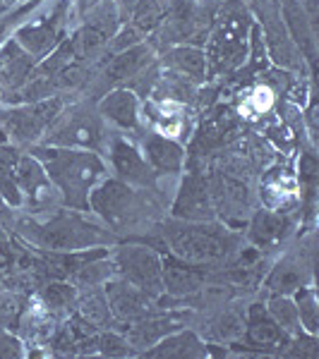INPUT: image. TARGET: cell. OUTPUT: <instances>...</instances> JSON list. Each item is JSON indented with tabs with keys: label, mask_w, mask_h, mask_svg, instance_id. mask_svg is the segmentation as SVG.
<instances>
[{
	"label": "cell",
	"mask_w": 319,
	"mask_h": 359,
	"mask_svg": "<svg viewBox=\"0 0 319 359\" xmlns=\"http://www.w3.org/2000/svg\"><path fill=\"white\" fill-rule=\"evenodd\" d=\"M147 189H135L118 177H103L89 192L86 211L103 221L108 230L123 233L149 218Z\"/></svg>",
	"instance_id": "cell-5"
},
{
	"label": "cell",
	"mask_w": 319,
	"mask_h": 359,
	"mask_svg": "<svg viewBox=\"0 0 319 359\" xmlns=\"http://www.w3.org/2000/svg\"><path fill=\"white\" fill-rule=\"evenodd\" d=\"M161 65L166 67V72L176 74V77H181L190 84L204 82L209 74L204 48H202V46H193V43L171 46V48L161 55Z\"/></svg>",
	"instance_id": "cell-21"
},
{
	"label": "cell",
	"mask_w": 319,
	"mask_h": 359,
	"mask_svg": "<svg viewBox=\"0 0 319 359\" xmlns=\"http://www.w3.org/2000/svg\"><path fill=\"white\" fill-rule=\"evenodd\" d=\"M15 269H17V264H15L13 252H10L8 247L0 245V280H5V278L13 276Z\"/></svg>",
	"instance_id": "cell-38"
},
{
	"label": "cell",
	"mask_w": 319,
	"mask_h": 359,
	"mask_svg": "<svg viewBox=\"0 0 319 359\" xmlns=\"http://www.w3.org/2000/svg\"><path fill=\"white\" fill-rule=\"evenodd\" d=\"M115 276V266L111 254L106 257H96L89 259L86 264L79 266L72 276H70V283H72L77 290H89V287H101L106 280H111Z\"/></svg>",
	"instance_id": "cell-27"
},
{
	"label": "cell",
	"mask_w": 319,
	"mask_h": 359,
	"mask_svg": "<svg viewBox=\"0 0 319 359\" xmlns=\"http://www.w3.org/2000/svg\"><path fill=\"white\" fill-rule=\"evenodd\" d=\"M63 108H65L63 96H48L32 103H15L13 108H5V111H0V142L34 147V144L41 142L48 125L60 115Z\"/></svg>",
	"instance_id": "cell-7"
},
{
	"label": "cell",
	"mask_w": 319,
	"mask_h": 359,
	"mask_svg": "<svg viewBox=\"0 0 319 359\" xmlns=\"http://www.w3.org/2000/svg\"><path fill=\"white\" fill-rule=\"evenodd\" d=\"M161 3H164V5H168V3H173V0H161Z\"/></svg>",
	"instance_id": "cell-45"
},
{
	"label": "cell",
	"mask_w": 319,
	"mask_h": 359,
	"mask_svg": "<svg viewBox=\"0 0 319 359\" xmlns=\"http://www.w3.org/2000/svg\"><path fill=\"white\" fill-rule=\"evenodd\" d=\"M72 306H74V314L89 323V326L98 328V331H106V328L115 326L111 309H108V299H106V292H103V285L89 287V290H79Z\"/></svg>",
	"instance_id": "cell-25"
},
{
	"label": "cell",
	"mask_w": 319,
	"mask_h": 359,
	"mask_svg": "<svg viewBox=\"0 0 319 359\" xmlns=\"http://www.w3.org/2000/svg\"><path fill=\"white\" fill-rule=\"evenodd\" d=\"M161 283H164V294L176 299L195 297L204 290L207 276L200 266L185 264L181 259L166 254L161 262Z\"/></svg>",
	"instance_id": "cell-18"
},
{
	"label": "cell",
	"mask_w": 319,
	"mask_h": 359,
	"mask_svg": "<svg viewBox=\"0 0 319 359\" xmlns=\"http://www.w3.org/2000/svg\"><path fill=\"white\" fill-rule=\"evenodd\" d=\"M154 62V46L149 43H137L132 48H125L120 53H113L106 57L98 74V84L115 89V86H130L139 74L144 72ZM106 94V91H103Z\"/></svg>",
	"instance_id": "cell-14"
},
{
	"label": "cell",
	"mask_w": 319,
	"mask_h": 359,
	"mask_svg": "<svg viewBox=\"0 0 319 359\" xmlns=\"http://www.w3.org/2000/svg\"><path fill=\"white\" fill-rule=\"evenodd\" d=\"M22 240H27L39 252H82V249L115 245V233L106 230L101 223L86 218V211H56L44 221L15 223Z\"/></svg>",
	"instance_id": "cell-2"
},
{
	"label": "cell",
	"mask_w": 319,
	"mask_h": 359,
	"mask_svg": "<svg viewBox=\"0 0 319 359\" xmlns=\"http://www.w3.org/2000/svg\"><path fill=\"white\" fill-rule=\"evenodd\" d=\"M291 335L281 331V326L271 318L264 302H254L245 311V326L235 345H242V350L262 352V355H283Z\"/></svg>",
	"instance_id": "cell-10"
},
{
	"label": "cell",
	"mask_w": 319,
	"mask_h": 359,
	"mask_svg": "<svg viewBox=\"0 0 319 359\" xmlns=\"http://www.w3.org/2000/svg\"><path fill=\"white\" fill-rule=\"evenodd\" d=\"M164 242L168 254L193 266H214L230 257L237 245V235L219 221H176L166 223Z\"/></svg>",
	"instance_id": "cell-4"
},
{
	"label": "cell",
	"mask_w": 319,
	"mask_h": 359,
	"mask_svg": "<svg viewBox=\"0 0 319 359\" xmlns=\"http://www.w3.org/2000/svg\"><path fill=\"white\" fill-rule=\"evenodd\" d=\"M15 175L17 184H20L22 199H25L22 206H27L29 211H48L51 206H56L60 201V194H58V189L53 187L51 177L46 175L44 165L39 163V158L34 154H20L15 165Z\"/></svg>",
	"instance_id": "cell-11"
},
{
	"label": "cell",
	"mask_w": 319,
	"mask_h": 359,
	"mask_svg": "<svg viewBox=\"0 0 319 359\" xmlns=\"http://www.w3.org/2000/svg\"><path fill=\"white\" fill-rule=\"evenodd\" d=\"M252 15L240 0H226L221 8L214 13L211 27L207 34V46H202L207 53L209 74L233 72L247 60L250 53V32Z\"/></svg>",
	"instance_id": "cell-3"
},
{
	"label": "cell",
	"mask_w": 319,
	"mask_h": 359,
	"mask_svg": "<svg viewBox=\"0 0 319 359\" xmlns=\"http://www.w3.org/2000/svg\"><path fill=\"white\" fill-rule=\"evenodd\" d=\"M274 98H276V94H274V89H271L269 84H257L250 94H247L242 108L250 113V118H254V115H264V113L271 111V106H274Z\"/></svg>",
	"instance_id": "cell-35"
},
{
	"label": "cell",
	"mask_w": 319,
	"mask_h": 359,
	"mask_svg": "<svg viewBox=\"0 0 319 359\" xmlns=\"http://www.w3.org/2000/svg\"><path fill=\"white\" fill-rule=\"evenodd\" d=\"M295 309H298V318H300V328L305 333L319 335V302H317V290L312 283L298 287L293 294Z\"/></svg>",
	"instance_id": "cell-30"
},
{
	"label": "cell",
	"mask_w": 319,
	"mask_h": 359,
	"mask_svg": "<svg viewBox=\"0 0 319 359\" xmlns=\"http://www.w3.org/2000/svg\"><path fill=\"white\" fill-rule=\"evenodd\" d=\"M98 328L89 326L77 314H72L67 321H63L53 333V352L56 355H91L96 352Z\"/></svg>",
	"instance_id": "cell-23"
},
{
	"label": "cell",
	"mask_w": 319,
	"mask_h": 359,
	"mask_svg": "<svg viewBox=\"0 0 319 359\" xmlns=\"http://www.w3.org/2000/svg\"><path fill=\"white\" fill-rule=\"evenodd\" d=\"M108 158L115 170V177L127 182L130 187L139 189H154L156 184V172L152 170V165L147 163V158L142 156V151L127 139L115 137L111 139V147H108Z\"/></svg>",
	"instance_id": "cell-15"
},
{
	"label": "cell",
	"mask_w": 319,
	"mask_h": 359,
	"mask_svg": "<svg viewBox=\"0 0 319 359\" xmlns=\"http://www.w3.org/2000/svg\"><path fill=\"white\" fill-rule=\"evenodd\" d=\"M96 111L106 123H113L120 130H137L139 127V96L127 86H115L98 98Z\"/></svg>",
	"instance_id": "cell-19"
},
{
	"label": "cell",
	"mask_w": 319,
	"mask_h": 359,
	"mask_svg": "<svg viewBox=\"0 0 319 359\" xmlns=\"http://www.w3.org/2000/svg\"><path fill=\"white\" fill-rule=\"evenodd\" d=\"M178 328H183V321L176 314H154L152 311V314L127 323L123 333H125L127 343L132 345V350H135L137 355H142V352L149 350L154 343H159L164 335L178 331Z\"/></svg>",
	"instance_id": "cell-22"
},
{
	"label": "cell",
	"mask_w": 319,
	"mask_h": 359,
	"mask_svg": "<svg viewBox=\"0 0 319 359\" xmlns=\"http://www.w3.org/2000/svg\"><path fill=\"white\" fill-rule=\"evenodd\" d=\"M15 216H13V206L5 201V196L0 194V228H13Z\"/></svg>",
	"instance_id": "cell-40"
},
{
	"label": "cell",
	"mask_w": 319,
	"mask_h": 359,
	"mask_svg": "<svg viewBox=\"0 0 319 359\" xmlns=\"http://www.w3.org/2000/svg\"><path fill=\"white\" fill-rule=\"evenodd\" d=\"M166 13L168 10L161 0H137L130 8L127 20H130V25L135 27L137 32L149 36V34L159 32V27L164 25V20H166Z\"/></svg>",
	"instance_id": "cell-29"
},
{
	"label": "cell",
	"mask_w": 319,
	"mask_h": 359,
	"mask_svg": "<svg viewBox=\"0 0 319 359\" xmlns=\"http://www.w3.org/2000/svg\"><path fill=\"white\" fill-rule=\"evenodd\" d=\"M25 355H27L25 343H22L17 335H13L0 326V359H17V357H25Z\"/></svg>",
	"instance_id": "cell-37"
},
{
	"label": "cell",
	"mask_w": 319,
	"mask_h": 359,
	"mask_svg": "<svg viewBox=\"0 0 319 359\" xmlns=\"http://www.w3.org/2000/svg\"><path fill=\"white\" fill-rule=\"evenodd\" d=\"M144 41V34L142 32H137L132 25H120L118 32L111 36V41L106 43V50L103 53H108V55H113V53H120V50H125V48H132V46H137V43H142Z\"/></svg>",
	"instance_id": "cell-36"
},
{
	"label": "cell",
	"mask_w": 319,
	"mask_h": 359,
	"mask_svg": "<svg viewBox=\"0 0 319 359\" xmlns=\"http://www.w3.org/2000/svg\"><path fill=\"white\" fill-rule=\"evenodd\" d=\"M22 3H27V0H0V17L13 13V10L20 8Z\"/></svg>",
	"instance_id": "cell-43"
},
{
	"label": "cell",
	"mask_w": 319,
	"mask_h": 359,
	"mask_svg": "<svg viewBox=\"0 0 319 359\" xmlns=\"http://www.w3.org/2000/svg\"><path fill=\"white\" fill-rule=\"evenodd\" d=\"M288 228H291V223L283 216V211L262 208V211L254 213L250 221V240L257 247H271L286 237Z\"/></svg>",
	"instance_id": "cell-26"
},
{
	"label": "cell",
	"mask_w": 319,
	"mask_h": 359,
	"mask_svg": "<svg viewBox=\"0 0 319 359\" xmlns=\"http://www.w3.org/2000/svg\"><path fill=\"white\" fill-rule=\"evenodd\" d=\"M142 156L152 165L156 175H178L185 168V147L178 139H171L159 132H149L142 139Z\"/></svg>",
	"instance_id": "cell-20"
},
{
	"label": "cell",
	"mask_w": 319,
	"mask_h": 359,
	"mask_svg": "<svg viewBox=\"0 0 319 359\" xmlns=\"http://www.w3.org/2000/svg\"><path fill=\"white\" fill-rule=\"evenodd\" d=\"M17 158H20V151L15 147H0V194L5 196V201L13 208H22L25 199H22L20 184H17L15 175Z\"/></svg>",
	"instance_id": "cell-28"
},
{
	"label": "cell",
	"mask_w": 319,
	"mask_h": 359,
	"mask_svg": "<svg viewBox=\"0 0 319 359\" xmlns=\"http://www.w3.org/2000/svg\"><path fill=\"white\" fill-rule=\"evenodd\" d=\"M312 280V262L305 252H288L274 264L269 276L264 278V287L269 294H293L298 287Z\"/></svg>",
	"instance_id": "cell-17"
},
{
	"label": "cell",
	"mask_w": 319,
	"mask_h": 359,
	"mask_svg": "<svg viewBox=\"0 0 319 359\" xmlns=\"http://www.w3.org/2000/svg\"><path fill=\"white\" fill-rule=\"evenodd\" d=\"M79 290L72 285L70 280H56L48 283V285L41 290V302L48 311H58V309H70L77 299Z\"/></svg>",
	"instance_id": "cell-33"
},
{
	"label": "cell",
	"mask_w": 319,
	"mask_h": 359,
	"mask_svg": "<svg viewBox=\"0 0 319 359\" xmlns=\"http://www.w3.org/2000/svg\"><path fill=\"white\" fill-rule=\"evenodd\" d=\"M106 120L98 115L94 103H72L60 111V115L48 125L39 144L63 149H86L101 154L106 144Z\"/></svg>",
	"instance_id": "cell-6"
},
{
	"label": "cell",
	"mask_w": 319,
	"mask_h": 359,
	"mask_svg": "<svg viewBox=\"0 0 319 359\" xmlns=\"http://www.w3.org/2000/svg\"><path fill=\"white\" fill-rule=\"evenodd\" d=\"M305 123H307V132H310V139L315 142L317 139V103L315 98H310V106L305 111Z\"/></svg>",
	"instance_id": "cell-39"
},
{
	"label": "cell",
	"mask_w": 319,
	"mask_h": 359,
	"mask_svg": "<svg viewBox=\"0 0 319 359\" xmlns=\"http://www.w3.org/2000/svg\"><path fill=\"white\" fill-rule=\"evenodd\" d=\"M96 352L103 357H132V355H137V352L132 350V345L127 343L125 333L113 331V328H106V331L98 333Z\"/></svg>",
	"instance_id": "cell-34"
},
{
	"label": "cell",
	"mask_w": 319,
	"mask_h": 359,
	"mask_svg": "<svg viewBox=\"0 0 319 359\" xmlns=\"http://www.w3.org/2000/svg\"><path fill=\"white\" fill-rule=\"evenodd\" d=\"M298 8L305 13V17L310 20V25H315V20H317V0H298Z\"/></svg>",
	"instance_id": "cell-41"
},
{
	"label": "cell",
	"mask_w": 319,
	"mask_h": 359,
	"mask_svg": "<svg viewBox=\"0 0 319 359\" xmlns=\"http://www.w3.org/2000/svg\"><path fill=\"white\" fill-rule=\"evenodd\" d=\"M74 3H77L79 15H84L86 10H89V8H94V5H98V3H103V0H74Z\"/></svg>",
	"instance_id": "cell-44"
},
{
	"label": "cell",
	"mask_w": 319,
	"mask_h": 359,
	"mask_svg": "<svg viewBox=\"0 0 319 359\" xmlns=\"http://www.w3.org/2000/svg\"><path fill=\"white\" fill-rule=\"evenodd\" d=\"M115 276L137 285L152 297H164V283H161V262L164 254L147 245H120L111 254Z\"/></svg>",
	"instance_id": "cell-8"
},
{
	"label": "cell",
	"mask_w": 319,
	"mask_h": 359,
	"mask_svg": "<svg viewBox=\"0 0 319 359\" xmlns=\"http://www.w3.org/2000/svg\"><path fill=\"white\" fill-rule=\"evenodd\" d=\"M103 292L108 299V309L115 323H132L137 318L152 314L159 304V299L139 290L137 285L123 280V278L113 276L111 280L103 283Z\"/></svg>",
	"instance_id": "cell-13"
},
{
	"label": "cell",
	"mask_w": 319,
	"mask_h": 359,
	"mask_svg": "<svg viewBox=\"0 0 319 359\" xmlns=\"http://www.w3.org/2000/svg\"><path fill=\"white\" fill-rule=\"evenodd\" d=\"M37 60L13 36L0 43V101L13 96L32 77Z\"/></svg>",
	"instance_id": "cell-16"
},
{
	"label": "cell",
	"mask_w": 319,
	"mask_h": 359,
	"mask_svg": "<svg viewBox=\"0 0 319 359\" xmlns=\"http://www.w3.org/2000/svg\"><path fill=\"white\" fill-rule=\"evenodd\" d=\"M207 355L209 345L195 331H185V328L164 335L159 343L142 352V357L149 359H204Z\"/></svg>",
	"instance_id": "cell-24"
},
{
	"label": "cell",
	"mask_w": 319,
	"mask_h": 359,
	"mask_svg": "<svg viewBox=\"0 0 319 359\" xmlns=\"http://www.w3.org/2000/svg\"><path fill=\"white\" fill-rule=\"evenodd\" d=\"M70 0H60L56 5V10L51 15H46L44 20L37 22H25L13 32V39L22 48L27 50L34 60H44L48 53L65 41V32H67V10H70Z\"/></svg>",
	"instance_id": "cell-9"
},
{
	"label": "cell",
	"mask_w": 319,
	"mask_h": 359,
	"mask_svg": "<svg viewBox=\"0 0 319 359\" xmlns=\"http://www.w3.org/2000/svg\"><path fill=\"white\" fill-rule=\"evenodd\" d=\"M44 165L46 175L60 194L63 206L86 211L89 192L106 177V163L96 151L86 149H63L48 144H34L29 149Z\"/></svg>",
	"instance_id": "cell-1"
},
{
	"label": "cell",
	"mask_w": 319,
	"mask_h": 359,
	"mask_svg": "<svg viewBox=\"0 0 319 359\" xmlns=\"http://www.w3.org/2000/svg\"><path fill=\"white\" fill-rule=\"evenodd\" d=\"M13 311H15V299H5L3 294H0V326L13 316Z\"/></svg>",
	"instance_id": "cell-42"
},
{
	"label": "cell",
	"mask_w": 319,
	"mask_h": 359,
	"mask_svg": "<svg viewBox=\"0 0 319 359\" xmlns=\"http://www.w3.org/2000/svg\"><path fill=\"white\" fill-rule=\"evenodd\" d=\"M266 311L271 314V318L281 326V331H286L288 335L300 333V318H298V309H295V302L291 294H269L266 299Z\"/></svg>",
	"instance_id": "cell-31"
},
{
	"label": "cell",
	"mask_w": 319,
	"mask_h": 359,
	"mask_svg": "<svg viewBox=\"0 0 319 359\" xmlns=\"http://www.w3.org/2000/svg\"><path fill=\"white\" fill-rule=\"evenodd\" d=\"M171 216L176 221H216V204H214L211 182L204 175L188 172L176 192L171 206Z\"/></svg>",
	"instance_id": "cell-12"
},
{
	"label": "cell",
	"mask_w": 319,
	"mask_h": 359,
	"mask_svg": "<svg viewBox=\"0 0 319 359\" xmlns=\"http://www.w3.org/2000/svg\"><path fill=\"white\" fill-rule=\"evenodd\" d=\"M242 326H245V311H237L233 306L223 309L221 314L211 321V335L216 340H226V343H233L240 338Z\"/></svg>",
	"instance_id": "cell-32"
}]
</instances>
